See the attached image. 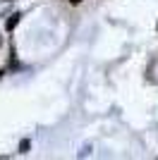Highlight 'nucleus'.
Listing matches in <instances>:
<instances>
[{"label": "nucleus", "mask_w": 158, "mask_h": 160, "mask_svg": "<svg viewBox=\"0 0 158 160\" xmlns=\"http://www.w3.org/2000/svg\"><path fill=\"white\" fill-rule=\"evenodd\" d=\"M29 146H31L29 141H22V143H19V153H26V151H29Z\"/></svg>", "instance_id": "obj_2"}, {"label": "nucleus", "mask_w": 158, "mask_h": 160, "mask_svg": "<svg viewBox=\"0 0 158 160\" xmlns=\"http://www.w3.org/2000/svg\"><path fill=\"white\" fill-rule=\"evenodd\" d=\"M0 46H3V38H0Z\"/></svg>", "instance_id": "obj_4"}, {"label": "nucleus", "mask_w": 158, "mask_h": 160, "mask_svg": "<svg viewBox=\"0 0 158 160\" xmlns=\"http://www.w3.org/2000/svg\"><path fill=\"white\" fill-rule=\"evenodd\" d=\"M70 2H72V5H79V2H82V0H70Z\"/></svg>", "instance_id": "obj_3"}, {"label": "nucleus", "mask_w": 158, "mask_h": 160, "mask_svg": "<svg viewBox=\"0 0 158 160\" xmlns=\"http://www.w3.org/2000/svg\"><path fill=\"white\" fill-rule=\"evenodd\" d=\"M19 19H22V14H19V12H14V14H12V17H10V19H7V24H5V29H7V31H12V29H14V27H17V24H19Z\"/></svg>", "instance_id": "obj_1"}]
</instances>
